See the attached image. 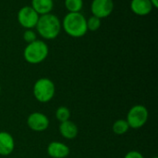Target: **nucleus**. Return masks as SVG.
Wrapping results in <instances>:
<instances>
[{
    "label": "nucleus",
    "mask_w": 158,
    "mask_h": 158,
    "mask_svg": "<svg viewBox=\"0 0 158 158\" xmlns=\"http://www.w3.org/2000/svg\"><path fill=\"white\" fill-rule=\"evenodd\" d=\"M0 92H1V86H0Z\"/></svg>",
    "instance_id": "412c9836"
},
{
    "label": "nucleus",
    "mask_w": 158,
    "mask_h": 158,
    "mask_svg": "<svg viewBox=\"0 0 158 158\" xmlns=\"http://www.w3.org/2000/svg\"><path fill=\"white\" fill-rule=\"evenodd\" d=\"M148 117L149 113L147 108L144 105L136 104L129 110L126 121L128 122L130 129H139L147 123Z\"/></svg>",
    "instance_id": "39448f33"
},
{
    "label": "nucleus",
    "mask_w": 158,
    "mask_h": 158,
    "mask_svg": "<svg viewBox=\"0 0 158 158\" xmlns=\"http://www.w3.org/2000/svg\"><path fill=\"white\" fill-rule=\"evenodd\" d=\"M124 158H144L143 156L138 152V151H135V150H132V151H130L126 154V156H124Z\"/></svg>",
    "instance_id": "6ab92c4d"
},
{
    "label": "nucleus",
    "mask_w": 158,
    "mask_h": 158,
    "mask_svg": "<svg viewBox=\"0 0 158 158\" xmlns=\"http://www.w3.org/2000/svg\"><path fill=\"white\" fill-rule=\"evenodd\" d=\"M61 26L67 34L71 37H82L88 32L86 19L81 12H69L63 19Z\"/></svg>",
    "instance_id": "f03ea898"
},
{
    "label": "nucleus",
    "mask_w": 158,
    "mask_h": 158,
    "mask_svg": "<svg viewBox=\"0 0 158 158\" xmlns=\"http://www.w3.org/2000/svg\"><path fill=\"white\" fill-rule=\"evenodd\" d=\"M39 17L40 16L31 6H25L18 12V21L26 30L35 28Z\"/></svg>",
    "instance_id": "423d86ee"
},
{
    "label": "nucleus",
    "mask_w": 158,
    "mask_h": 158,
    "mask_svg": "<svg viewBox=\"0 0 158 158\" xmlns=\"http://www.w3.org/2000/svg\"><path fill=\"white\" fill-rule=\"evenodd\" d=\"M49 118L43 113L34 112L31 113L27 118V125L32 131L43 132L49 128Z\"/></svg>",
    "instance_id": "0eeeda50"
},
{
    "label": "nucleus",
    "mask_w": 158,
    "mask_h": 158,
    "mask_svg": "<svg viewBox=\"0 0 158 158\" xmlns=\"http://www.w3.org/2000/svg\"><path fill=\"white\" fill-rule=\"evenodd\" d=\"M154 7L150 0H131V11L139 16H146L150 14Z\"/></svg>",
    "instance_id": "9b49d317"
},
{
    "label": "nucleus",
    "mask_w": 158,
    "mask_h": 158,
    "mask_svg": "<svg viewBox=\"0 0 158 158\" xmlns=\"http://www.w3.org/2000/svg\"><path fill=\"white\" fill-rule=\"evenodd\" d=\"M58 129L60 135L66 140H73L78 136L79 133L78 126L71 120L60 123Z\"/></svg>",
    "instance_id": "f8f14e48"
},
{
    "label": "nucleus",
    "mask_w": 158,
    "mask_h": 158,
    "mask_svg": "<svg viewBox=\"0 0 158 158\" xmlns=\"http://www.w3.org/2000/svg\"><path fill=\"white\" fill-rule=\"evenodd\" d=\"M150 1H151V3H152L153 7H156V8H157L158 7V0H150Z\"/></svg>",
    "instance_id": "aec40b11"
},
{
    "label": "nucleus",
    "mask_w": 158,
    "mask_h": 158,
    "mask_svg": "<svg viewBox=\"0 0 158 158\" xmlns=\"http://www.w3.org/2000/svg\"><path fill=\"white\" fill-rule=\"evenodd\" d=\"M23 39L25 42L30 44V43H32L35 40H37V34L32 29H28L23 34Z\"/></svg>",
    "instance_id": "a211bd4d"
},
{
    "label": "nucleus",
    "mask_w": 158,
    "mask_h": 158,
    "mask_svg": "<svg viewBox=\"0 0 158 158\" xmlns=\"http://www.w3.org/2000/svg\"><path fill=\"white\" fill-rule=\"evenodd\" d=\"M70 115V110L66 106H60L56 111V117L60 123L69 120Z\"/></svg>",
    "instance_id": "dca6fc26"
},
{
    "label": "nucleus",
    "mask_w": 158,
    "mask_h": 158,
    "mask_svg": "<svg viewBox=\"0 0 158 158\" xmlns=\"http://www.w3.org/2000/svg\"><path fill=\"white\" fill-rule=\"evenodd\" d=\"M49 48L47 44L37 39L26 46L23 51V57L28 63L39 64L47 58Z\"/></svg>",
    "instance_id": "7ed1b4c3"
},
{
    "label": "nucleus",
    "mask_w": 158,
    "mask_h": 158,
    "mask_svg": "<svg viewBox=\"0 0 158 158\" xmlns=\"http://www.w3.org/2000/svg\"><path fill=\"white\" fill-rule=\"evenodd\" d=\"M48 156L52 158H67L69 156V147L61 142H51L46 148Z\"/></svg>",
    "instance_id": "1a4fd4ad"
},
{
    "label": "nucleus",
    "mask_w": 158,
    "mask_h": 158,
    "mask_svg": "<svg viewBox=\"0 0 158 158\" xmlns=\"http://www.w3.org/2000/svg\"><path fill=\"white\" fill-rule=\"evenodd\" d=\"M39 16L48 14L52 11L54 7L53 0H31V6Z\"/></svg>",
    "instance_id": "ddd939ff"
},
{
    "label": "nucleus",
    "mask_w": 158,
    "mask_h": 158,
    "mask_svg": "<svg viewBox=\"0 0 158 158\" xmlns=\"http://www.w3.org/2000/svg\"><path fill=\"white\" fill-rule=\"evenodd\" d=\"M83 6V0H65V7L69 12H80Z\"/></svg>",
    "instance_id": "2eb2a0df"
},
{
    "label": "nucleus",
    "mask_w": 158,
    "mask_h": 158,
    "mask_svg": "<svg viewBox=\"0 0 158 158\" xmlns=\"http://www.w3.org/2000/svg\"><path fill=\"white\" fill-rule=\"evenodd\" d=\"M86 24L88 31L95 32L101 26V20L95 16H91L88 20H86Z\"/></svg>",
    "instance_id": "f3484780"
},
{
    "label": "nucleus",
    "mask_w": 158,
    "mask_h": 158,
    "mask_svg": "<svg viewBox=\"0 0 158 158\" xmlns=\"http://www.w3.org/2000/svg\"><path fill=\"white\" fill-rule=\"evenodd\" d=\"M91 10L93 16H95L100 20L106 18L114 10V2L113 0H93Z\"/></svg>",
    "instance_id": "6e6552de"
},
{
    "label": "nucleus",
    "mask_w": 158,
    "mask_h": 158,
    "mask_svg": "<svg viewBox=\"0 0 158 158\" xmlns=\"http://www.w3.org/2000/svg\"><path fill=\"white\" fill-rule=\"evenodd\" d=\"M15 149V140L13 136L6 131H0V156H7Z\"/></svg>",
    "instance_id": "9d476101"
},
{
    "label": "nucleus",
    "mask_w": 158,
    "mask_h": 158,
    "mask_svg": "<svg viewBox=\"0 0 158 158\" xmlns=\"http://www.w3.org/2000/svg\"><path fill=\"white\" fill-rule=\"evenodd\" d=\"M32 93L34 98L42 103L49 102L53 100L56 94L55 83L46 77L39 78L33 85Z\"/></svg>",
    "instance_id": "20e7f679"
},
{
    "label": "nucleus",
    "mask_w": 158,
    "mask_h": 158,
    "mask_svg": "<svg viewBox=\"0 0 158 158\" xmlns=\"http://www.w3.org/2000/svg\"><path fill=\"white\" fill-rule=\"evenodd\" d=\"M129 129H130V126L126 121V119H118L114 122L112 126L113 132L118 136L126 134L129 131Z\"/></svg>",
    "instance_id": "4468645a"
},
{
    "label": "nucleus",
    "mask_w": 158,
    "mask_h": 158,
    "mask_svg": "<svg viewBox=\"0 0 158 158\" xmlns=\"http://www.w3.org/2000/svg\"><path fill=\"white\" fill-rule=\"evenodd\" d=\"M61 21L57 16L48 13L39 17L35 26L37 33L44 39L52 40L58 36L61 31Z\"/></svg>",
    "instance_id": "f257e3e1"
},
{
    "label": "nucleus",
    "mask_w": 158,
    "mask_h": 158,
    "mask_svg": "<svg viewBox=\"0 0 158 158\" xmlns=\"http://www.w3.org/2000/svg\"><path fill=\"white\" fill-rule=\"evenodd\" d=\"M153 158H157V157H153Z\"/></svg>",
    "instance_id": "4be33fe9"
}]
</instances>
